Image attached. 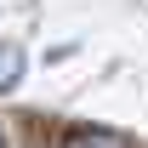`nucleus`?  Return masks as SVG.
<instances>
[{
	"label": "nucleus",
	"mask_w": 148,
	"mask_h": 148,
	"mask_svg": "<svg viewBox=\"0 0 148 148\" xmlns=\"http://www.w3.org/2000/svg\"><path fill=\"white\" fill-rule=\"evenodd\" d=\"M17 74H23V51L17 46H0V91H12Z\"/></svg>",
	"instance_id": "obj_1"
},
{
	"label": "nucleus",
	"mask_w": 148,
	"mask_h": 148,
	"mask_svg": "<svg viewBox=\"0 0 148 148\" xmlns=\"http://www.w3.org/2000/svg\"><path fill=\"white\" fill-rule=\"evenodd\" d=\"M63 148H120V143H114V137H103V131H74Z\"/></svg>",
	"instance_id": "obj_2"
},
{
	"label": "nucleus",
	"mask_w": 148,
	"mask_h": 148,
	"mask_svg": "<svg viewBox=\"0 0 148 148\" xmlns=\"http://www.w3.org/2000/svg\"><path fill=\"white\" fill-rule=\"evenodd\" d=\"M0 148H6V131H0Z\"/></svg>",
	"instance_id": "obj_3"
}]
</instances>
